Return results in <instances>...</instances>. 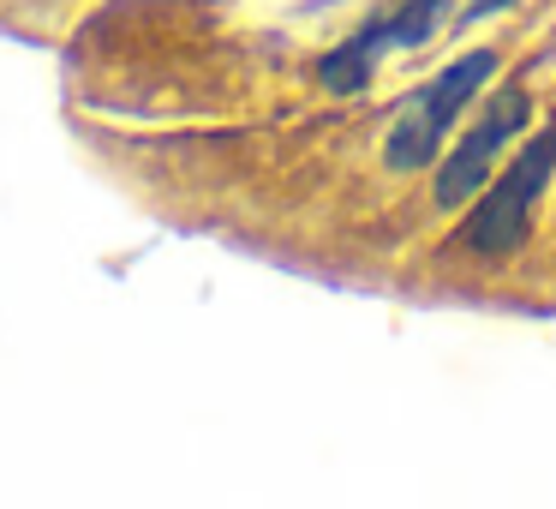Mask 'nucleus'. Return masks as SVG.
I'll return each mask as SVG.
<instances>
[{
    "mask_svg": "<svg viewBox=\"0 0 556 509\" xmlns=\"http://www.w3.org/2000/svg\"><path fill=\"white\" fill-rule=\"evenodd\" d=\"M527 121H532V97L520 85H508L503 97H491V109L460 133V145L448 150L443 169H437V193H431L437 204L455 210V204H467V198H479L484 181H491V169L503 162V145L527 133Z\"/></svg>",
    "mask_w": 556,
    "mask_h": 509,
    "instance_id": "nucleus-4",
    "label": "nucleus"
},
{
    "mask_svg": "<svg viewBox=\"0 0 556 509\" xmlns=\"http://www.w3.org/2000/svg\"><path fill=\"white\" fill-rule=\"evenodd\" d=\"M515 0H472L467 13H460V25H479V18H496V13H508Z\"/></svg>",
    "mask_w": 556,
    "mask_h": 509,
    "instance_id": "nucleus-5",
    "label": "nucleus"
},
{
    "mask_svg": "<svg viewBox=\"0 0 556 509\" xmlns=\"http://www.w3.org/2000/svg\"><path fill=\"white\" fill-rule=\"evenodd\" d=\"M551 181H556V121L544 126V133H532L496 181H484V193L472 198L467 222H460V234H455L460 252L515 258L520 246L532 240V216H539Z\"/></svg>",
    "mask_w": 556,
    "mask_h": 509,
    "instance_id": "nucleus-1",
    "label": "nucleus"
},
{
    "mask_svg": "<svg viewBox=\"0 0 556 509\" xmlns=\"http://www.w3.org/2000/svg\"><path fill=\"white\" fill-rule=\"evenodd\" d=\"M443 18H448V0H395V7H383L377 18H365L341 49H329L324 61H317V78H324V90H336V97H353V90L371 85L377 61L425 49Z\"/></svg>",
    "mask_w": 556,
    "mask_h": 509,
    "instance_id": "nucleus-3",
    "label": "nucleus"
},
{
    "mask_svg": "<svg viewBox=\"0 0 556 509\" xmlns=\"http://www.w3.org/2000/svg\"><path fill=\"white\" fill-rule=\"evenodd\" d=\"M491 78H496V49H472V54H460V61H448L431 85H419L401 102L395 126H389V138H383V162L395 174H413V169H425V162H437L448 145V133H455V121L472 109V97H479Z\"/></svg>",
    "mask_w": 556,
    "mask_h": 509,
    "instance_id": "nucleus-2",
    "label": "nucleus"
}]
</instances>
